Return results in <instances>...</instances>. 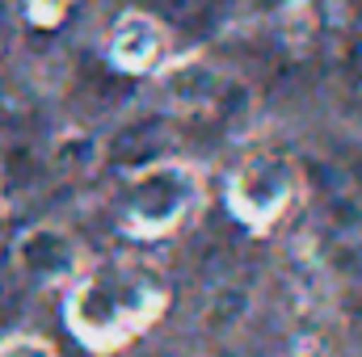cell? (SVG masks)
Here are the masks:
<instances>
[{"instance_id": "7a4b0ae2", "label": "cell", "mask_w": 362, "mask_h": 357, "mask_svg": "<svg viewBox=\"0 0 362 357\" xmlns=\"http://www.w3.org/2000/svg\"><path fill=\"white\" fill-rule=\"evenodd\" d=\"M198 198H202V185H198L194 164L160 160L127 177L118 193V223L127 236L160 240L189 223V214L198 210Z\"/></svg>"}, {"instance_id": "5b68a950", "label": "cell", "mask_w": 362, "mask_h": 357, "mask_svg": "<svg viewBox=\"0 0 362 357\" xmlns=\"http://www.w3.org/2000/svg\"><path fill=\"white\" fill-rule=\"evenodd\" d=\"M68 8H72V0H25V17L34 25H59Z\"/></svg>"}, {"instance_id": "277c9868", "label": "cell", "mask_w": 362, "mask_h": 357, "mask_svg": "<svg viewBox=\"0 0 362 357\" xmlns=\"http://www.w3.org/2000/svg\"><path fill=\"white\" fill-rule=\"evenodd\" d=\"M169 51L165 25L148 13H122L110 34V59L122 72H152Z\"/></svg>"}, {"instance_id": "8992f818", "label": "cell", "mask_w": 362, "mask_h": 357, "mask_svg": "<svg viewBox=\"0 0 362 357\" xmlns=\"http://www.w3.org/2000/svg\"><path fill=\"white\" fill-rule=\"evenodd\" d=\"M0 357H55V349L42 345V341H34V337H17V341L0 345Z\"/></svg>"}, {"instance_id": "6da1fadb", "label": "cell", "mask_w": 362, "mask_h": 357, "mask_svg": "<svg viewBox=\"0 0 362 357\" xmlns=\"http://www.w3.org/2000/svg\"><path fill=\"white\" fill-rule=\"evenodd\" d=\"M165 303L169 286L156 265L139 257H105L76 277L68 294V324L89 349L110 353L148 332Z\"/></svg>"}, {"instance_id": "3957f363", "label": "cell", "mask_w": 362, "mask_h": 357, "mask_svg": "<svg viewBox=\"0 0 362 357\" xmlns=\"http://www.w3.org/2000/svg\"><path fill=\"white\" fill-rule=\"evenodd\" d=\"M295 189H299V177H295V164L286 156H274V152L249 156L228 181V206L245 227L270 231L291 210Z\"/></svg>"}, {"instance_id": "52a82bcc", "label": "cell", "mask_w": 362, "mask_h": 357, "mask_svg": "<svg viewBox=\"0 0 362 357\" xmlns=\"http://www.w3.org/2000/svg\"><path fill=\"white\" fill-rule=\"evenodd\" d=\"M4 42H8V4L0 0V51H4Z\"/></svg>"}]
</instances>
